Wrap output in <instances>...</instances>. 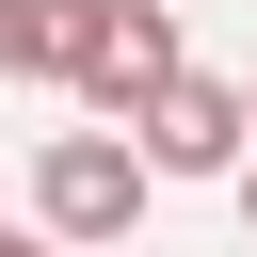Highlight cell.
<instances>
[{
  "instance_id": "1",
  "label": "cell",
  "mask_w": 257,
  "mask_h": 257,
  "mask_svg": "<svg viewBox=\"0 0 257 257\" xmlns=\"http://www.w3.org/2000/svg\"><path fill=\"white\" fill-rule=\"evenodd\" d=\"M145 193H161V161H145L128 128H48V161H32V225H48L64 257H80V241H128Z\"/></svg>"
},
{
  "instance_id": "2",
  "label": "cell",
  "mask_w": 257,
  "mask_h": 257,
  "mask_svg": "<svg viewBox=\"0 0 257 257\" xmlns=\"http://www.w3.org/2000/svg\"><path fill=\"white\" fill-rule=\"evenodd\" d=\"M241 128H257V112H241V80H193V64L128 112V145H145L161 177H241Z\"/></svg>"
},
{
  "instance_id": "6",
  "label": "cell",
  "mask_w": 257,
  "mask_h": 257,
  "mask_svg": "<svg viewBox=\"0 0 257 257\" xmlns=\"http://www.w3.org/2000/svg\"><path fill=\"white\" fill-rule=\"evenodd\" d=\"M241 112H257V80H241Z\"/></svg>"
},
{
  "instance_id": "5",
  "label": "cell",
  "mask_w": 257,
  "mask_h": 257,
  "mask_svg": "<svg viewBox=\"0 0 257 257\" xmlns=\"http://www.w3.org/2000/svg\"><path fill=\"white\" fill-rule=\"evenodd\" d=\"M241 241H257V161H241Z\"/></svg>"
},
{
  "instance_id": "3",
  "label": "cell",
  "mask_w": 257,
  "mask_h": 257,
  "mask_svg": "<svg viewBox=\"0 0 257 257\" xmlns=\"http://www.w3.org/2000/svg\"><path fill=\"white\" fill-rule=\"evenodd\" d=\"M161 80H177V16H161V0H112V16H96V64H80V96H96V112H145Z\"/></svg>"
},
{
  "instance_id": "4",
  "label": "cell",
  "mask_w": 257,
  "mask_h": 257,
  "mask_svg": "<svg viewBox=\"0 0 257 257\" xmlns=\"http://www.w3.org/2000/svg\"><path fill=\"white\" fill-rule=\"evenodd\" d=\"M0 257H64V241H48V225H0Z\"/></svg>"
}]
</instances>
